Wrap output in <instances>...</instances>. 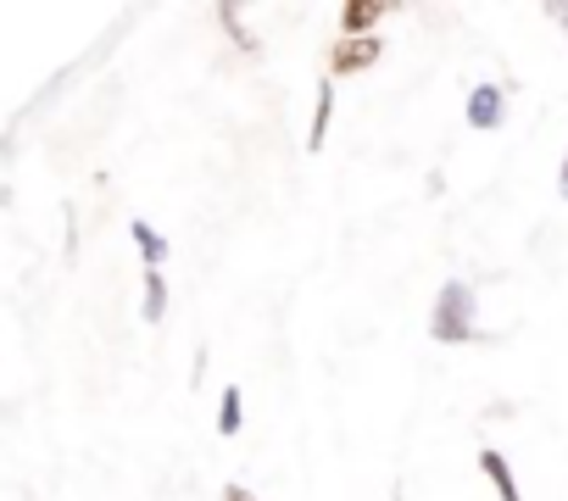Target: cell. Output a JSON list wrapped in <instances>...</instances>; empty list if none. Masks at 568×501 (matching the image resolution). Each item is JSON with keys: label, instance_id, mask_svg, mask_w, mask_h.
Instances as JSON below:
<instances>
[{"label": "cell", "instance_id": "obj_7", "mask_svg": "<svg viewBox=\"0 0 568 501\" xmlns=\"http://www.w3.org/2000/svg\"><path fill=\"white\" fill-rule=\"evenodd\" d=\"M329 123H335V79H324V84H318V106H313L307 151H324V140H329Z\"/></svg>", "mask_w": 568, "mask_h": 501}, {"label": "cell", "instance_id": "obj_5", "mask_svg": "<svg viewBox=\"0 0 568 501\" xmlns=\"http://www.w3.org/2000/svg\"><path fill=\"white\" fill-rule=\"evenodd\" d=\"M129 239H134V250H140L145 274H162V268H168V257H173V239H168L162 228H151L145 217H134V223H129Z\"/></svg>", "mask_w": 568, "mask_h": 501}, {"label": "cell", "instance_id": "obj_10", "mask_svg": "<svg viewBox=\"0 0 568 501\" xmlns=\"http://www.w3.org/2000/svg\"><path fill=\"white\" fill-rule=\"evenodd\" d=\"M217 23H223V29L234 34V45H240V51H256V34H251V29L240 23V7H217Z\"/></svg>", "mask_w": 568, "mask_h": 501}, {"label": "cell", "instance_id": "obj_11", "mask_svg": "<svg viewBox=\"0 0 568 501\" xmlns=\"http://www.w3.org/2000/svg\"><path fill=\"white\" fill-rule=\"evenodd\" d=\"M223 501H256V495H251L245 484H223Z\"/></svg>", "mask_w": 568, "mask_h": 501}, {"label": "cell", "instance_id": "obj_6", "mask_svg": "<svg viewBox=\"0 0 568 501\" xmlns=\"http://www.w3.org/2000/svg\"><path fill=\"white\" fill-rule=\"evenodd\" d=\"M479 468H485V479L496 484V501H524V495H518V479H513V462H507L496 446L479 451Z\"/></svg>", "mask_w": 568, "mask_h": 501}, {"label": "cell", "instance_id": "obj_13", "mask_svg": "<svg viewBox=\"0 0 568 501\" xmlns=\"http://www.w3.org/2000/svg\"><path fill=\"white\" fill-rule=\"evenodd\" d=\"M551 23H562V29H568V7H551Z\"/></svg>", "mask_w": 568, "mask_h": 501}, {"label": "cell", "instance_id": "obj_12", "mask_svg": "<svg viewBox=\"0 0 568 501\" xmlns=\"http://www.w3.org/2000/svg\"><path fill=\"white\" fill-rule=\"evenodd\" d=\"M557 190L568 195V151H562V173H557Z\"/></svg>", "mask_w": 568, "mask_h": 501}, {"label": "cell", "instance_id": "obj_2", "mask_svg": "<svg viewBox=\"0 0 568 501\" xmlns=\"http://www.w3.org/2000/svg\"><path fill=\"white\" fill-rule=\"evenodd\" d=\"M385 57V40L379 34H363V40H335L329 45V79H346V73H363Z\"/></svg>", "mask_w": 568, "mask_h": 501}, {"label": "cell", "instance_id": "obj_8", "mask_svg": "<svg viewBox=\"0 0 568 501\" xmlns=\"http://www.w3.org/2000/svg\"><path fill=\"white\" fill-rule=\"evenodd\" d=\"M240 429H245V390H240V385H223V390H217V434L234 440Z\"/></svg>", "mask_w": 568, "mask_h": 501}, {"label": "cell", "instance_id": "obj_9", "mask_svg": "<svg viewBox=\"0 0 568 501\" xmlns=\"http://www.w3.org/2000/svg\"><path fill=\"white\" fill-rule=\"evenodd\" d=\"M140 301H145L140 318H145V324H162V318H168V301H173V296H168V279H162V274H145V296H140Z\"/></svg>", "mask_w": 568, "mask_h": 501}, {"label": "cell", "instance_id": "obj_3", "mask_svg": "<svg viewBox=\"0 0 568 501\" xmlns=\"http://www.w3.org/2000/svg\"><path fill=\"white\" fill-rule=\"evenodd\" d=\"M463 112H468V129L490 134V129H501V117H507V90H501V84H474Z\"/></svg>", "mask_w": 568, "mask_h": 501}, {"label": "cell", "instance_id": "obj_1", "mask_svg": "<svg viewBox=\"0 0 568 501\" xmlns=\"http://www.w3.org/2000/svg\"><path fill=\"white\" fill-rule=\"evenodd\" d=\"M479 301H474V285L463 279H446L440 296H435V313H429V335L440 346H474L479 340V324H474Z\"/></svg>", "mask_w": 568, "mask_h": 501}, {"label": "cell", "instance_id": "obj_4", "mask_svg": "<svg viewBox=\"0 0 568 501\" xmlns=\"http://www.w3.org/2000/svg\"><path fill=\"white\" fill-rule=\"evenodd\" d=\"M390 12H396L390 0H346V7H341V40H363V34H374Z\"/></svg>", "mask_w": 568, "mask_h": 501}]
</instances>
